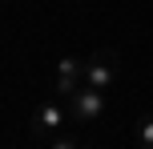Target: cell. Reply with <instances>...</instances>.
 Masks as SVG:
<instances>
[{
	"mask_svg": "<svg viewBox=\"0 0 153 149\" xmlns=\"http://www.w3.org/2000/svg\"><path fill=\"white\" fill-rule=\"evenodd\" d=\"M69 113H73V121H97L101 113H105V89H93V85L76 89Z\"/></svg>",
	"mask_w": 153,
	"mask_h": 149,
	"instance_id": "1",
	"label": "cell"
},
{
	"mask_svg": "<svg viewBox=\"0 0 153 149\" xmlns=\"http://www.w3.org/2000/svg\"><path fill=\"white\" fill-rule=\"evenodd\" d=\"M85 85H93V89H109V85H117V69H113V61H109V56H89V61H85Z\"/></svg>",
	"mask_w": 153,
	"mask_h": 149,
	"instance_id": "2",
	"label": "cell"
},
{
	"mask_svg": "<svg viewBox=\"0 0 153 149\" xmlns=\"http://www.w3.org/2000/svg\"><path fill=\"white\" fill-rule=\"evenodd\" d=\"M85 81V61H76V56H65L61 64H56V93H76Z\"/></svg>",
	"mask_w": 153,
	"mask_h": 149,
	"instance_id": "3",
	"label": "cell"
},
{
	"mask_svg": "<svg viewBox=\"0 0 153 149\" xmlns=\"http://www.w3.org/2000/svg\"><path fill=\"white\" fill-rule=\"evenodd\" d=\"M69 117L73 113H65L56 101H45V105H36V113H32V125H36L40 133H53V129H61Z\"/></svg>",
	"mask_w": 153,
	"mask_h": 149,
	"instance_id": "4",
	"label": "cell"
},
{
	"mask_svg": "<svg viewBox=\"0 0 153 149\" xmlns=\"http://www.w3.org/2000/svg\"><path fill=\"white\" fill-rule=\"evenodd\" d=\"M137 141L141 145H153V117H141L137 121Z\"/></svg>",
	"mask_w": 153,
	"mask_h": 149,
	"instance_id": "5",
	"label": "cell"
}]
</instances>
